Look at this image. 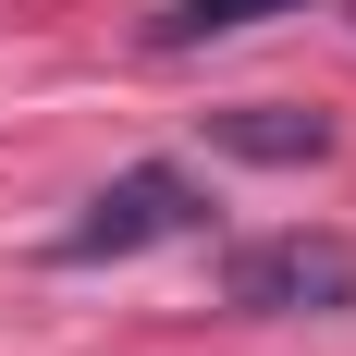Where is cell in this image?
Instances as JSON below:
<instances>
[{
    "instance_id": "cell-1",
    "label": "cell",
    "mask_w": 356,
    "mask_h": 356,
    "mask_svg": "<svg viewBox=\"0 0 356 356\" xmlns=\"http://www.w3.org/2000/svg\"><path fill=\"white\" fill-rule=\"evenodd\" d=\"M221 295L258 320H332V307H356V246L344 234H258L221 258Z\"/></svg>"
},
{
    "instance_id": "cell-2",
    "label": "cell",
    "mask_w": 356,
    "mask_h": 356,
    "mask_svg": "<svg viewBox=\"0 0 356 356\" xmlns=\"http://www.w3.org/2000/svg\"><path fill=\"white\" fill-rule=\"evenodd\" d=\"M209 221V197L172 172V160H136V172H111L99 197H86V221L62 234L74 270H99V258H136V246H172V234H197Z\"/></svg>"
},
{
    "instance_id": "cell-3",
    "label": "cell",
    "mask_w": 356,
    "mask_h": 356,
    "mask_svg": "<svg viewBox=\"0 0 356 356\" xmlns=\"http://www.w3.org/2000/svg\"><path fill=\"white\" fill-rule=\"evenodd\" d=\"M209 147L270 160V172H307V160H332V123L320 111H283V99H234V111H209Z\"/></svg>"
},
{
    "instance_id": "cell-4",
    "label": "cell",
    "mask_w": 356,
    "mask_h": 356,
    "mask_svg": "<svg viewBox=\"0 0 356 356\" xmlns=\"http://www.w3.org/2000/svg\"><path fill=\"white\" fill-rule=\"evenodd\" d=\"M270 13H295V0H172V13L147 25V49H209V37H246V25H270Z\"/></svg>"
}]
</instances>
